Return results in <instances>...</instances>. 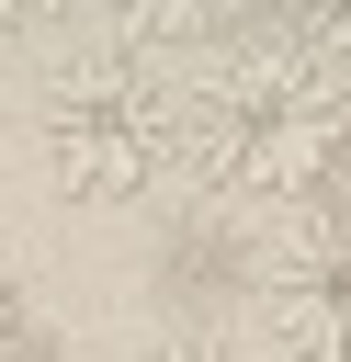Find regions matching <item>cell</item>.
Returning a JSON list of instances; mask_svg holds the SVG:
<instances>
[{
    "label": "cell",
    "instance_id": "5b68a950",
    "mask_svg": "<svg viewBox=\"0 0 351 362\" xmlns=\"http://www.w3.org/2000/svg\"><path fill=\"white\" fill-rule=\"evenodd\" d=\"M283 11V34H306L328 68H351V0H272Z\"/></svg>",
    "mask_w": 351,
    "mask_h": 362
},
{
    "label": "cell",
    "instance_id": "3957f363",
    "mask_svg": "<svg viewBox=\"0 0 351 362\" xmlns=\"http://www.w3.org/2000/svg\"><path fill=\"white\" fill-rule=\"evenodd\" d=\"M260 317L294 362H351V215H306L260 260Z\"/></svg>",
    "mask_w": 351,
    "mask_h": 362
},
{
    "label": "cell",
    "instance_id": "277c9868",
    "mask_svg": "<svg viewBox=\"0 0 351 362\" xmlns=\"http://www.w3.org/2000/svg\"><path fill=\"white\" fill-rule=\"evenodd\" d=\"M249 11L260 0H102V23L125 34V45H226V34H249Z\"/></svg>",
    "mask_w": 351,
    "mask_h": 362
},
{
    "label": "cell",
    "instance_id": "52a82bcc",
    "mask_svg": "<svg viewBox=\"0 0 351 362\" xmlns=\"http://www.w3.org/2000/svg\"><path fill=\"white\" fill-rule=\"evenodd\" d=\"M57 11H68V0H0V45H11V34H45Z\"/></svg>",
    "mask_w": 351,
    "mask_h": 362
},
{
    "label": "cell",
    "instance_id": "8992f818",
    "mask_svg": "<svg viewBox=\"0 0 351 362\" xmlns=\"http://www.w3.org/2000/svg\"><path fill=\"white\" fill-rule=\"evenodd\" d=\"M0 362H45V328H34V294L0 272Z\"/></svg>",
    "mask_w": 351,
    "mask_h": 362
},
{
    "label": "cell",
    "instance_id": "ba28073f",
    "mask_svg": "<svg viewBox=\"0 0 351 362\" xmlns=\"http://www.w3.org/2000/svg\"><path fill=\"white\" fill-rule=\"evenodd\" d=\"M147 362H238V351H192V339H170V351H147Z\"/></svg>",
    "mask_w": 351,
    "mask_h": 362
},
{
    "label": "cell",
    "instance_id": "7a4b0ae2",
    "mask_svg": "<svg viewBox=\"0 0 351 362\" xmlns=\"http://www.w3.org/2000/svg\"><path fill=\"white\" fill-rule=\"evenodd\" d=\"M34 158L68 204H136L181 170V79L159 45H79L34 90Z\"/></svg>",
    "mask_w": 351,
    "mask_h": 362
},
{
    "label": "cell",
    "instance_id": "6da1fadb",
    "mask_svg": "<svg viewBox=\"0 0 351 362\" xmlns=\"http://www.w3.org/2000/svg\"><path fill=\"white\" fill-rule=\"evenodd\" d=\"M351 147V68H328L306 34H260L181 90V158L226 204H306Z\"/></svg>",
    "mask_w": 351,
    "mask_h": 362
}]
</instances>
